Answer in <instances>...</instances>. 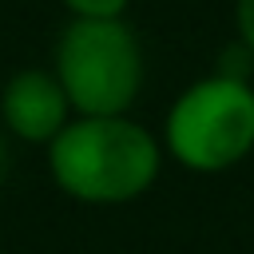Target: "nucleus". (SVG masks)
<instances>
[{
	"instance_id": "nucleus-1",
	"label": "nucleus",
	"mask_w": 254,
	"mask_h": 254,
	"mask_svg": "<svg viewBox=\"0 0 254 254\" xmlns=\"http://www.w3.org/2000/svg\"><path fill=\"white\" fill-rule=\"evenodd\" d=\"M56 190L87 206H127L143 198L167 163L159 135L127 115H71L44 147Z\"/></svg>"
},
{
	"instance_id": "nucleus-2",
	"label": "nucleus",
	"mask_w": 254,
	"mask_h": 254,
	"mask_svg": "<svg viewBox=\"0 0 254 254\" xmlns=\"http://www.w3.org/2000/svg\"><path fill=\"white\" fill-rule=\"evenodd\" d=\"M163 151L190 175H222L254 155V83L210 71L187 83L163 115Z\"/></svg>"
},
{
	"instance_id": "nucleus-3",
	"label": "nucleus",
	"mask_w": 254,
	"mask_h": 254,
	"mask_svg": "<svg viewBox=\"0 0 254 254\" xmlns=\"http://www.w3.org/2000/svg\"><path fill=\"white\" fill-rule=\"evenodd\" d=\"M52 71L75 115H127L147 83V52L127 16L67 20L52 48Z\"/></svg>"
},
{
	"instance_id": "nucleus-4",
	"label": "nucleus",
	"mask_w": 254,
	"mask_h": 254,
	"mask_svg": "<svg viewBox=\"0 0 254 254\" xmlns=\"http://www.w3.org/2000/svg\"><path fill=\"white\" fill-rule=\"evenodd\" d=\"M71 115L75 111L52 67H20L0 87V127L16 143L48 147Z\"/></svg>"
},
{
	"instance_id": "nucleus-5",
	"label": "nucleus",
	"mask_w": 254,
	"mask_h": 254,
	"mask_svg": "<svg viewBox=\"0 0 254 254\" xmlns=\"http://www.w3.org/2000/svg\"><path fill=\"white\" fill-rule=\"evenodd\" d=\"M67 20H119L127 16L131 0H56Z\"/></svg>"
},
{
	"instance_id": "nucleus-6",
	"label": "nucleus",
	"mask_w": 254,
	"mask_h": 254,
	"mask_svg": "<svg viewBox=\"0 0 254 254\" xmlns=\"http://www.w3.org/2000/svg\"><path fill=\"white\" fill-rule=\"evenodd\" d=\"M234 32L238 44L254 56V0H234Z\"/></svg>"
},
{
	"instance_id": "nucleus-7",
	"label": "nucleus",
	"mask_w": 254,
	"mask_h": 254,
	"mask_svg": "<svg viewBox=\"0 0 254 254\" xmlns=\"http://www.w3.org/2000/svg\"><path fill=\"white\" fill-rule=\"evenodd\" d=\"M4 175H8V135L0 127V183H4Z\"/></svg>"
}]
</instances>
